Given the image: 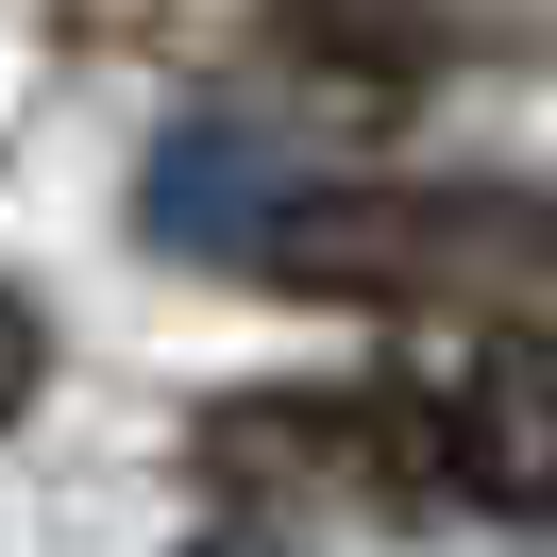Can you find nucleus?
I'll use <instances>...</instances> for the list:
<instances>
[{"label": "nucleus", "mask_w": 557, "mask_h": 557, "mask_svg": "<svg viewBox=\"0 0 557 557\" xmlns=\"http://www.w3.org/2000/svg\"><path fill=\"white\" fill-rule=\"evenodd\" d=\"M388 422H406L422 490H456L490 523H557V338L541 321H406Z\"/></svg>", "instance_id": "2"}, {"label": "nucleus", "mask_w": 557, "mask_h": 557, "mask_svg": "<svg viewBox=\"0 0 557 557\" xmlns=\"http://www.w3.org/2000/svg\"><path fill=\"white\" fill-rule=\"evenodd\" d=\"M271 35L305 51V69H338V51H355L372 85H422V69L456 51V17H440V0H271Z\"/></svg>", "instance_id": "5"}, {"label": "nucleus", "mask_w": 557, "mask_h": 557, "mask_svg": "<svg viewBox=\"0 0 557 557\" xmlns=\"http://www.w3.org/2000/svg\"><path fill=\"white\" fill-rule=\"evenodd\" d=\"M287 186H305V170H271L237 119H186V136L152 152V237H170V253H220V271H253V237H271Z\"/></svg>", "instance_id": "4"}, {"label": "nucleus", "mask_w": 557, "mask_h": 557, "mask_svg": "<svg viewBox=\"0 0 557 557\" xmlns=\"http://www.w3.org/2000/svg\"><path fill=\"white\" fill-rule=\"evenodd\" d=\"M35 388H51V321L17 305V287H0V440L35 422Z\"/></svg>", "instance_id": "6"}, {"label": "nucleus", "mask_w": 557, "mask_h": 557, "mask_svg": "<svg viewBox=\"0 0 557 557\" xmlns=\"http://www.w3.org/2000/svg\"><path fill=\"white\" fill-rule=\"evenodd\" d=\"M253 271L271 287H338V305H388V321H456L490 305V287L557 271L541 203H507V186H338L305 170L271 203V237H253Z\"/></svg>", "instance_id": "1"}, {"label": "nucleus", "mask_w": 557, "mask_h": 557, "mask_svg": "<svg viewBox=\"0 0 557 557\" xmlns=\"http://www.w3.org/2000/svg\"><path fill=\"white\" fill-rule=\"evenodd\" d=\"M203 456L220 473H305V490H388V507H422V456L406 422H388V388H237V406H203Z\"/></svg>", "instance_id": "3"}, {"label": "nucleus", "mask_w": 557, "mask_h": 557, "mask_svg": "<svg viewBox=\"0 0 557 557\" xmlns=\"http://www.w3.org/2000/svg\"><path fill=\"white\" fill-rule=\"evenodd\" d=\"M186 557H287V541H186Z\"/></svg>", "instance_id": "7"}]
</instances>
